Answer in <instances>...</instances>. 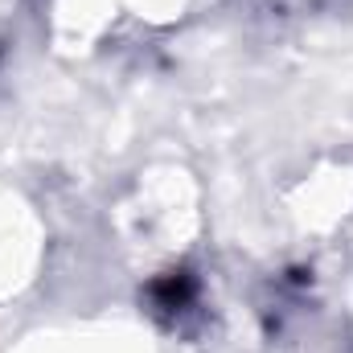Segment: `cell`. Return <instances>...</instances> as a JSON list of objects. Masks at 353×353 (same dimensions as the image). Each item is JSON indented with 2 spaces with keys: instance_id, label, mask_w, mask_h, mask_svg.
Masks as SVG:
<instances>
[{
  "instance_id": "1",
  "label": "cell",
  "mask_w": 353,
  "mask_h": 353,
  "mask_svg": "<svg viewBox=\"0 0 353 353\" xmlns=\"http://www.w3.org/2000/svg\"><path fill=\"white\" fill-rule=\"evenodd\" d=\"M148 296H152L157 312H185V308L193 304V296H197V283H193L189 271H169V275H161V279L152 283Z\"/></svg>"
}]
</instances>
